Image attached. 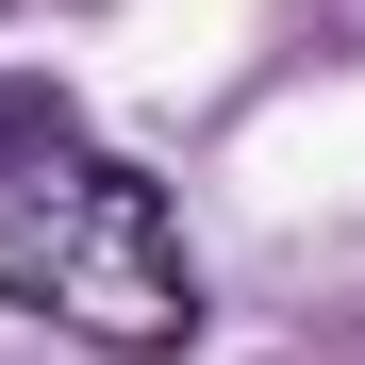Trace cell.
Instances as JSON below:
<instances>
[{
	"label": "cell",
	"mask_w": 365,
	"mask_h": 365,
	"mask_svg": "<svg viewBox=\"0 0 365 365\" xmlns=\"http://www.w3.org/2000/svg\"><path fill=\"white\" fill-rule=\"evenodd\" d=\"M0 299L50 316L67 349H100V365H182L216 332V282L182 250L166 182L133 150H83V116L0 166Z\"/></svg>",
	"instance_id": "6da1fadb"
},
{
	"label": "cell",
	"mask_w": 365,
	"mask_h": 365,
	"mask_svg": "<svg viewBox=\"0 0 365 365\" xmlns=\"http://www.w3.org/2000/svg\"><path fill=\"white\" fill-rule=\"evenodd\" d=\"M34 133H67V83H0V166H17Z\"/></svg>",
	"instance_id": "7a4b0ae2"
}]
</instances>
